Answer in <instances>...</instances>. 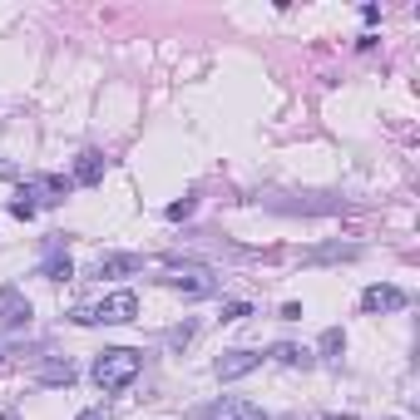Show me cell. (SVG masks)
I'll use <instances>...</instances> for the list:
<instances>
[{
	"mask_svg": "<svg viewBox=\"0 0 420 420\" xmlns=\"http://www.w3.org/2000/svg\"><path fill=\"white\" fill-rule=\"evenodd\" d=\"M341 351H346V332H341V327L322 332V356H341Z\"/></svg>",
	"mask_w": 420,
	"mask_h": 420,
	"instance_id": "4fadbf2b",
	"label": "cell"
},
{
	"mask_svg": "<svg viewBox=\"0 0 420 420\" xmlns=\"http://www.w3.org/2000/svg\"><path fill=\"white\" fill-rule=\"evenodd\" d=\"M208 420H267L252 400H218L213 410H208Z\"/></svg>",
	"mask_w": 420,
	"mask_h": 420,
	"instance_id": "9c48e42d",
	"label": "cell"
},
{
	"mask_svg": "<svg viewBox=\"0 0 420 420\" xmlns=\"http://www.w3.org/2000/svg\"><path fill=\"white\" fill-rule=\"evenodd\" d=\"M139 366H143L139 351L114 346V351H104V356L94 361V381H99V391H124V386L139 376Z\"/></svg>",
	"mask_w": 420,
	"mask_h": 420,
	"instance_id": "6da1fadb",
	"label": "cell"
},
{
	"mask_svg": "<svg viewBox=\"0 0 420 420\" xmlns=\"http://www.w3.org/2000/svg\"><path fill=\"white\" fill-rule=\"evenodd\" d=\"M173 292H183V297H213L218 292V282L208 277V272H173V277H164Z\"/></svg>",
	"mask_w": 420,
	"mask_h": 420,
	"instance_id": "52a82bcc",
	"label": "cell"
},
{
	"mask_svg": "<svg viewBox=\"0 0 420 420\" xmlns=\"http://www.w3.org/2000/svg\"><path fill=\"white\" fill-rule=\"evenodd\" d=\"M272 361H282V366H311V351H302V346L282 341V346H272Z\"/></svg>",
	"mask_w": 420,
	"mask_h": 420,
	"instance_id": "8fae6325",
	"label": "cell"
},
{
	"mask_svg": "<svg viewBox=\"0 0 420 420\" xmlns=\"http://www.w3.org/2000/svg\"><path fill=\"white\" fill-rule=\"evenodd\" d=\"M169 218H173V223L193 218V198H183V203H169Z\"/></svg>",
	"mask_w": 420,
	"mask_h": 420,
	"instance_id": "2e32d148",
	"label": "cell"
},
{
	"mask_svg": "<svg viewBox=\"0 0 420 420\" xmlns=\"http://www.w3.org/2000/svg\"><path fill=\"white\" fill-rule=\"evenodd\" d=\"M0 327H6V332L30 327V302H25L15 287H6V292H0Z\"/></svg>",
	"mask_w": 420,
	"mask_h": 420,
	"instance_id": "277c9868",
	"label": "cell"
},
{
	"mask_svg": "<svg viewBox=\"0 0 420 420\" xmlns=\"http://www.w3.org/2000/svg\"><path fill=\"white\" fill-rule=\"evenodd\" d=\"M139 267H143V257H134V252H104L94 262V277H129Z\"/></svg>",
	"mask_w": 420,
	"mask_h": 420,
	"instance_id": "5b68a950",
	"label": "cell"
},
{
	"mask_svg": "<svg viewBox=\"0 0 420 420\" xmlns=\"http://www.w3.org/2000/svg\"><path fill=\"white\" fill-rule=\"evenodd\" d=\"M332 257H356V247H317V252H306V262H332Z\"/></svg>",
	"mask_w": 420,
	"mask_h": 420,
	"instance_id": "9a60e30c",
	"label": "cell"
},
{
	"mask_svg": "<svg viewBox=\"0 0 420 420\" xmlns=\"http://www.w3.org/2000/svg\"><path fill=\"white\" fill-rule=\"evenodd\" d=\"M400 306H405V292H400V287L376 282V287L361 292V311H371V317H381V311H400Z\"/></svg>",
	"mask_w": 420,
	"mask_h": 420,
	"instance_id": "3957f363",
	"label": "cell"
},
{
	"mask_svg": "<svg viewBox=\"0 0 420 420\" xmlns=\"http://www.w3.org/2000/svg\"><path fill=\"white\" fill-rule=\"evenodd\" d=\"M0 420H20V415H15V410H0Z\"/></svg>",
	"mask_w": 420,
	"mask_h": 420,
	"instance_id": "d6986e66",
	"label": "cell"
},
{
	"mask_svg": "<svg viewBox=\"0 0 420 420\" xmlns=\"http://www.w3.org/2000/svg\"><path fill=\"white\" fill-rule=\"evenodd\" d=\"M79 420H114V415H109V405H94V410H84Z\"/></svg>",
	"mask_w": 420,
	"mask_h": 420,
	"instance_id": "ac0fdd59",
	"label": "cell"
},
{
	"mask_svg": "<svg viewBox=\"0 0 420 420\" xmlns=\"http://www.w3.org/2000/svg\"><path fill=\"white\" fill-rule=\"evenodd\" d=\"M45 277H49V282H70V277H75L70 257H49V262H45Z\"/></svg>",
	"mask_w": 420,
	"mask_h": 420,
	"instance_id": "7c38bea8",
	"label": "cell"
},
{
	"mask_svg": "<svg viewBox=\"0 0 420 420\" xmlns=\"http://www.w3.org/2000/svg\"><path fill=\"white\" fill-rule=\"evenodd\" d=\"M247 311H252L247 302H228V306H223V322H242V317H247Z\"/></svg>",
	"mask_w": 420,
	"mask_h": 420,
	"instance_id": "e0dca14e",
	"label": "cell"
},
{
	"mask_svg": "<svg viewBox=\"0 0 420 420\" xmlns=\"http://www.w3.org/2000/svg\"><path fill=\"white\" fill-rule=\"evenodd\" d=\"M134 317H139V297H134V292H114V297H104L99 306H75V311H70L75 327H94V322L119 327V322H134Z\"/></svg>",
	"mask_w": 420,
	"mask_h": 420,
	"instance_id": "7a4b0ae2",
	"label": "cell"
},
{
	"mask_svg": "<svg viewBox=\"0 0 420 420\" xmlns=\"http://www.w3.org/2000/svg\"><path fill=\"white\" fill-rule=\"evenodd\" d=\"M104 178V153H94V148H84L79 159H75V183H84V188H94Z\"/></svg>",
	"mask_w": 420,
	"mask_h": 420,
	"instance_id": "30bf717a",
	"label": "cell"
},
{
	"mask_svg": "<svg viewBox=\"0 0 420 420\" xmlns=\"http://www.w3.org/2000/svg\"><path fill=\"white\" fill-rule=\"evenodd\" d=\"M10 213H15L20 223H25V218H35V193H30V188H25V193H20L15 203H10Z\"/></svg>",
	"mask_w": 420,
	"mask_h": 420,
	"instance_id": "5bb4252c",
	"label": "cell"
},
{
	"mask_svg": "<svg viewBox=\"0 0 420 420\" xmlns=\"http://www.w3.org/2000/svg\"><path fill=\"white\" fill-rule=\"evenodd\" d=\"M35 381H40V386H70V381H75V366L60 361V356H49V361L35 366Z\"/></svg>",
	"mask_w": 420,
	"mask_h": 420,
	"instance_id": "ba28073f",
	"label": "cell"
},
{
	"mask_svg": "<svg viewBox=\"0 0 420 420\" xmlns=\"http://www.w3.org/2000/svg\"><path fill=\"white\" fill-rule=\"evenodd\" d=\"M257 366H262L257 351H223V356H218V376H223V381H238V376L257 371Z\"/></svg>",
	"mask_w": 420,
	"mask_h": 420,
	"instance_id": "8992f818",
	"label": "cell"
}]
</instances>
